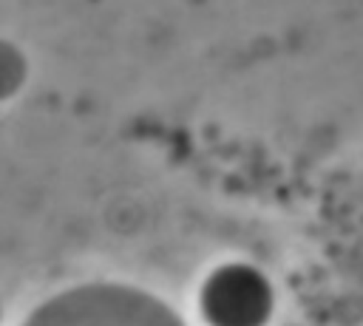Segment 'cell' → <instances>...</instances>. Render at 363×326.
Returning a JSON list of instances; mask_svg holds the SVG:
<instances>
[{"mask_svg":"<svg viewBox=\"0 0 363 326\" xmlns=\"http://www.w3.org/2000/svg\"><path fill=\"white\" fill-rule=\"evenodd\" d=\"M26 79H28L26 51L17 43L0 37V105L14 99L26 88Z\"/></svg>","mask_w":363,"mask_h":326,"instance_id":"obj_3","label":"cell"},{"mask_svg":"<svg viewBox=\"0 0 363 326\" xmlns=\"http://www.w3.org/2000/svg\"><path fill=\"white\" fill-rule=\"evenodd\" d=\"M272 306L267 275L241 261L216 266L199 289V315L207 326H267Z\"/></svg>","mask_w":363,"mask_h":326,"instance_id":"obj_2","label":"cell"},{"mask_svg":"<svg viewBox=\"0 0 363 326\" xmlns=\"http://www.w3.org/2000/svg\"><path fill=\"white\" fill-rule=\"evenodd\" d=\"M20 326H187L162 298L113 281L79 283L45 298Z\"/></svg>","mask_w":363,"mask_h":326,"instance_id":"obj_1","label":"cell"}]
</instances>
